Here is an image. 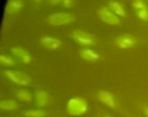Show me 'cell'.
Listing matches in <instances>:
<instances>
[{
  "mask_svg": "<svg viewBox=\"0 0 148 117\" xmlns=\"http://www.w3.org/2000/svg\"><path fill=\"white\" fill-rule=\"evenodd\" d=\"M73 0H62V3L65 7L67 8H69L73 5Z\"/></svg>",
  "mask_w": 148,
  "mask_h": 117,
  "instance_id": "cell-20",
  "label": "cell"
},
{
  "mask_svg": "<svg viewBox=\"0 0 148 117\" xmlns=\"http://www.w3.org/2000/svg\"><path fill=\"white\" fill-rule=\"evenodd\" d=\"M34 1H35V2H36V3H39V2H40L41 0H34Z\"/></svg>",
  "mask_w": 148,
  "mask_h": 117,
  "instance_id": "cell-23",
  "label": "cell"
},
{
  "mask_svg": "<svg viewBox=\"0 0 148 117\" xmlns=\"http://www.w3.org/2000/svg\"><path fill=\"white\" fill-rule=\"evenodd\" d=\"M16 96L22 102L29 103V102H30L32 100V94L27 90H19V91H17Z\"/></svg>",
  "mask_w": 148,
  "mask_h": 117,
  "instance_id": "cell-15",
  "label": "cell"
},
{
  "mask_svg": "<svg viewBox=\"0 0 148 117\" xmlns=\"http://www.w3.org/2000/svg\"><path fill=\"white\" fill-rule=\"evenodd\" d=\"M135 11L140 19H141L143 21H148V8L147 6H145L141 9H139Z\"/></svg>",
  "mask_w": 148,
  "mask_h": 117,
  "instance_id": "cell-18",
  "label": "cell"
},
{
  "mask_svg": "<svg viewBox=\"0 0 148 117\" xmlns=\"http://www.w3.org/2000/svg\"><path fill=\"white\" fill-rule=\"evenodd\" d=\"M73 39L75 42L82 46H95V40L93 34L82 31V30H75L73 32Z\"/></svg>",
  "mask_w": 148,
  "mask_h": 117,
  "instance_id": "cell-5",
  "label": "cell"
},
{
  "mask_svg": "<svg viewBox=\"0 0 148 117\" xmlns=\"http://www.w3.org/2000/svg\"><path fill=\"white\" fill-rule=\"evenodd\" d=\"M16 108H17V103L13 99H7L0 102V109L3 110L10 111L16 110Z\"/></svg>",
  "mask_w": 148,
  "mask_h": 117,
  "instance_id": "cell-14",
  "label": "cell"
},
{
  "mask_svg": "<svg viewBox=\"0 0 148 117\" xmlns=\"http://www.w3.org/2000/svg\"><path fill=\"white\" fill-rule=\"evenodd\" d=\"M104 117H112V116H104Z\"/></svg>",
  "mask_w": 148,
  "mask_h": 117,
  "instance_id": "cell-24",
  "label": "cell"
},
{
  "mask_svg": "<svg viewBox=\"0 0 148 117\" xmlns=\"http://www.w3.org/2000/svg\"><path fill=\"white\" fill-rule=\"evenodd\" d=\"M0 63L1 65L4 66H15V60L10 57V56H6L3 54L0 55Z\"/></svg>",
  "mask_w": 148,
  "mask_h": 117,
  "instance_id": "cell-17",
  "label": "cell"
},
{
  "mask_svg": "<svg viewBox=\"0 0 148 117\" xmlns=\"http://www.w3.org/2000/svg\"><path fill=\"white\" fill-rule=\"evenodd\" d=\"M5 76L13 83L22 85V86H27L31 83V78L30 77L22 72L18 71H12V70H8L4 72Z\"/></svg>",
  "mask_w": 148,
  "mask_h": 117,
  "instance_id": "cell-3",
  "label": "cell"
},
{
  "mask_svg": "<svg viewBox=\"0 0 148 117\" xmlns=\"http://www.w3.org/2000/svg\"><path fill=\"white\" fill-rule=\"evenodd\" d=\"M97 97L106 106H108L111 109L115 108V106H116L115 99H114V95L111 92L105 91V90H101L97 93Z\"/></svg>",
  "mask_w": 148,
  "mask_h": 117,
  "instance_id": "cell-7",
  "label": "cell"
},
{
  "mask_svg": "<svg viewBox=\"0 0 148 117\" xmlns=\"http://www.w3.org/2000/svg\"><path fill=\"white\" fill-rule=\"evenodd\" d=\"M11 53L17 58H19L24 64H29L31 61V56L30 54L23 47H15L11 48Z\"/></svg>",
  "mask_w": 148,
  "mask_h": 117,
  "instance_id": "cell-9",
  "label": "cell"
},
{
  "mask_svg": "<svg viewBox=\"0 0 148 117\" xmlns=\"http://www.w3.org/2000/svg\"><path fill=\"white\" fill-rule=\"evenodd\" d=\"M41 44L47 49L56 50L62 46V41L55 37L51 36H43L41 38Z\"/></svg>",
  "mask_w": 148,
  "mask_h": 117,
  "instance_id": "cell-8",
  "label": "cell"
},
{
  "mask_svg": "<svg viewBox=\"0 0 148 117\" xmlns=\"http://www.w3.org/2000/svg\"><path fill=\"white\" fill-rule=\"evenodd\" d=\"M144 111H145V114H146L148 117V108H146V109L144 110Z\"/></svg>",
  "mask_w": 148,
  "mask_h": 117,
  "instance_id": "cell-22",
  "label": "cell"
},
{
  "mask_svg": "<svg viewBox=\"0 0 148 117\" xmlns=\"http://www.w3.org/2000/svg\"><path fill=\"white\" fill-rule=\"evenodd\" d=\"M109 9L118 16H126L127 11L122 4L117 1H111L109 3Z\"/></svg>",
  "mask_w": 148,
  "mask_h": 117,
  "instance_id": "cell-13",
  "label": "cell"
},
{
  "mask_svg": "<svg viewBox=\"0 0 148 117\" xmlns=\"http://www.w3.org/2000/svg\"><path fill=\"white\" fill-rule=\"evenodd\" d=\"M46 112L42 110H29L24 112L25 117H44Z\"/></svg>",
  "mask_w": 148,
  "mask_h": 117,
  "instance_id": "cell-16",
  "label": "cell"
},
{
  "mask_svg": "<svg viewBox=\"0 0 148 117\" xmlns=\"http://www.w3.org/2000/svg\"><path fill=\"white\" fill-rule=\"evenodd\" d=\"M23 7V0H10L6 5V12L9 14H15L20 11Z\"/></svg>",
  "mask_w": 148,
  "mask_h": 117,
  "instance_id": "cell-10",
  "label": "cell"
},
{
  "mask_svg": "<svg viewBox=\"0 0 148 117\" xmlns=\"http://www.w3.org/2000/svg\"><path fill=\"white\" fill-rule=\"evenodd\" d=\"M116 45L121 48V49H129L134 47L136 43H137V40L135 39L134 36H133L132 34H122L119 37L116 38Z\"/></svg>",
  "mask_w": 148,
  "mask_h": 117,
  "instance_id": "cell-6",
  "label": "cell"
},
{
  "mask_svg": "<svg viewBox=\"0 0 148 117\" xmlns=\"http://www.w3.org/2000/svg\"><path fill=\"white\" fill-rule=\"evenodd\" d=\"M36 101L38 107H45L49 102V96L44 91H38L36 93Z\"/></svg>",
  "mask_w": 148,
  "mask_h": 117,
  "instance_id": "cell-12",
  "label": "cell"
},
{
  "mask_svg": "<svg viewBox=\"0 0 148 117\" xmlns=\"http://www.w3.org/2000/svg\"><path fill=\"white\" fill-rule=\"evenodd\" d=\"M75 20L74 16L69 12H56L48 17V22L54 26H62L72 22Z\"/></svg>",
  "mask_w": 148,
  "mask_h": 117,
  "instance_id": "cell-2",
  "label": "cell"
},
{
  "mask_svg": "<svg viewBox=\"0 0 148 117\" xmlns=\"http://www.w3.org/2000/svg\"><path fill=\"white\" fill-rule=\"evenodd\" d=\"M98 16L100 19L107 24L116 26L121 23V20L109 8L101 7L98 9Z\"/></svg>",
  "mask_w": 148,
  "mask_h": 117,
  "instance_id": "cell-4",
  "label": "cell"
},
{
  "mask_svg": "<svg viewBox=\"0 0 148 117\" xmlns=\"http://www.w3.org/2000/svg\"><path fill=\"white\" fill-rule=\"evenodd\" d=\"M61 2V0H49V3H51V4H58L59 3Z\"/></svg>",
  "mask_w": 148,
  "mask_h": 117,
  "instance_id": "cell-21",
  "label": "cell"
},
{
  "mask_svg": "<svg viewBox=\"0 0 148 117\" xmlns=\"http://www.w3.org/2000/svg\"><path fill=\"white\" fill-rule=\"evenodd\" d=\"M80 54H81V57L87 61H95L100 59L99 53H97L95 51H94L90 48L82 49L80 52Z\"/></svg>",
  "mask_w": 148,
  "mask_h": 117,
  "instance_id": "cell-11",
  "label": "cell"
},
{
  "mask_svg": "<svg viewBox=\"0 0 148 117\" xmlns=\"http://www.w3.org/2000/svg\"><path fill=\"white\" fill-rule=\"evenodd\" d=\"M88 105L87 101L80 97H72L67 103V111L73 116H80L84 115L88 111Z\"/></svg>",
  "mask_w": 148,
  "mask_h": 117,
  "instance_id": "cell-1",
  "label": "cell"
},
{
  "mask_svg": "<svg viewBox=\"0 0 148 117\" xmlns=\"http://www.w3.org/2000/svg\"><path fill=\"white\" fill-rule=\"evenodd\" d=\"M133 6L135 10L139 9H141L145 6H147V4L145 3V2L143 0H134L133 2Z\"/></svg>",
  "mask_w": 148,
  "mask_h": 117,
  "instance_id": "cell-19",
  "label": "cell"
}]
</instances>
